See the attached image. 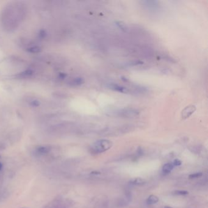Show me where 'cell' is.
Listing matches in <instances>:
<instances>
[{
    "label": "cell",
    "mask_w": 208,
    "mask_h": 208,
    "mask_svg": "<svg viewBox=\"0 0 208 208\" xmlns=\"http://www.w3.org/2000/svg\"><path fill=\"white\" fill-rule=\"evenodd\" d=\"M24 12V8L21 4H14V6H8L4 14L2 20L5 28L12 29L18 25L19 20L22 19Z\"/></svg>",
    "instance_id": "cell-1"
},
{
    "label": "cell",
    "mask_w": 208,
    "mask_h": 208,
    "mask_svg": "<svg viewBox=\"0 0 208 208\" xmlns=\"http://www.w3.org/2000/svg\"><path fill=\"white\" fill-rule=\"evenodd\" d=\"M112 146V142L106 139H102L98 140L90 147V151L92 153L94 154H99L103 153L109 149H110Z\"/></svg>",
    "instance_id": "cell-2"
},
{
    "label": "cell",
    "mask_w": 208,
    "mask_h": 208,
    "mask_svg": "<svg viewBox=\"0 0 208 208\" xmlns=\"http://www.w3.org/2000/svg\"><path fill=\"white\" fill-rule=\"evenodd\" d=\"M115 114L119 117L130 118L138 116L139 114V112L137 109L133 108H124L116 111Z\"/></svg>",
    "instance_id": "cell-3"
},
{
    "label": "cell",
    "mask_w": 208,
    "mask_h": 208,
    "mask_svg": "<svg viewBox=\"0 0 208 208\" xmlns=\"http://www.w3.org/2000/svg\"><path fill=\"white\" fill-rule=\"evenodd\" d=\"M195 111L196 107L194 105H189L182 110L181 113V117L183 119H186L189 118L192 114H193Z\"/></svg>",
    "instance_id": "cell-4"
},
{
    "label": "cell",
    "mask_w": 208,
    "mask_h": 208,
    "mask_svg": "<svg viewBox=\"0 0 208 208\" xmlns=\"http://www.w3.org/2000/svg\"><path fill=\"white\" fill-rule=\"evenodd\" d=\"M108 87L109 89H111L112 90L116 91V92H121V93H123V94H127L129 92V90L125 87L119 85L118 84H110L108 85Z\"/></svg>",
    "instance_id": "cell-5"
},
{
    "label": "cell",
    "mask_w": 208,
    "mask_h": 208,
    "mask_svg": "<svg viewBox=\"0 0 208 208\" xmlns=\"http://www.w3.org/2000/svg\"><path fill=\"white\" fill-rule=\"evenodd\" d=\"M159 201V198L156 195H150L147 200V203L149 205H153Z\"/></svg>",
    "instance_id": "cell-6"
},
{
    "label": "cell",
    "mask_w": 208,
    "mask_h": 208,
    "mask_svg": "<svg viewBox=\"0 0 208 208\" xmlns=\"http://www.w3.org/2000/svg\"><path fill=\"white\" fill-rule=\"evenodd\" d=\"M84 83V80L83 78H76L73 79L70 82V84H71V85H75V86H77V85H80Z\"/></svg>",
    "instance_id": "cell-7"
},
{
    "label": "cell",
    "mask_w": 208,
    "mask_h": 208,
    "mask_svg": "<svg viewBox=\"0 0 208 208\" xmlns=\"http://www.w3.org/2000/svg\"><path fill=\"white\" fill-rule=\"evenodd\" d=\"M173 164L171 163H167L166 164H165L163 167H162V171L164 173H170V172L173 170Z\"/></svg>",
    "instance_id": "cell-8"
},
{
    "label": "cell",
    "mask_w": 208,
    "mask_h": 208,
    "mask_svg": "<svg viewBox=\"0 0 208 208\" xmlns=\"http://www.w3.org/2000/svg\"><path fill=\"white\" fill-rule=\"evenodd\" d=\"M50 151V148L48 147H41L37 149V152L41 154H46Z\"/></svg>",
    "instance_id": "cell-9"
},
{
    "label": "cell",
    "mask_w": 208,
    "mask_h": 208,
    "mask_svg": "<svg viewBox=\"0 0 208 208\" xmlns=\"http://www.w3.org/2000/svg\"><path fill=\"white\" fill-rule=\"evenodd\" d=\"M131 184L134 185H137V186H142L145 184V181L142 180V178H136L133 180L131 181Z\"/></svg>",
    "instance_id": "cell-10"
},
{
    "label": "cell",
    "mask_w": 208,
    "mask_h": 208,
    "mask_svg": "<svg viewBox=\"0 0 208 208\" xmlns=\"http://www.w3.org/2000/svg\"><path fill=\"white\" fill-rule=\"evenodd\" d=\"M28 51L31 52V53H39L41 51V48L39 46H31L29 48H28Z\"/></svg>",
    "instance_id": "cell-11"
},
{
    "label": "cell",
    "mask_w": 208,
    "mask_h": 208,
    "mask_svg": "<svg viewBox=\"0 0 208 208\" xmlns=\"http://www.w3.org/2000/svg\"><path fill=\"white\" fill-rule=\"evenodd\" d=\"M116 24L118 26V27L120 28L121 30H122L123 31H126L127 28H126L124 23H123L122 22H117Z\"/></svg>",
    "instance_id": "cell-12"
},
{
    "label": "cell",
    "mask_w": 208,
    "mask_h": 208,
    "mask_svg": "<svg viewBox=\"0 0 208 208\" xmlns=\"http://www.w3.org/2000/svg\"><path fill=\"white\" fill-rule=\"evenodd\" d=\"M202 176V173L199 172V173H195L193 174H191V175H189V178L191 179H193V178H199L201 177Z\"/></svg>",
    "instance_id": "cell-13"
},
{
    "label": "cell",
    "mask_w": 208,
    "mask_h": 208,
    "mask_svg": "<svg viewBox=\"0 0 208 208\" xmlns=\"http://www.w3.org/2000/svg\"><path fill=\"white\" fill-rule=\"evenodd\" d=\"M30 104L32 105V106H38L39 104H40V103H39V102L37 101V100H36V99H33L32 101H31V102H30Z\"/></svg>",
    "instance_id": "cell-14"
},
{
    "label": "cell",
    "mask_w": 208,
    "mask_h": 208,
    "mask_svg": "<svg viewBox=\"0 0 208 208\" xmlns=\"http://www.w3.org/2000/svg\"><path fill=\"white\" fill-rule=\"evenodd\" d=\"M175 194L181 195H184L188 194V192L187 191H176L175 192Z\"/></svg>",
    "instance_id": "cell-15"
},
{
    "label": "cell",
    "mask_w": 208,
    "mask_h": 208,
    "mask_svg": "<svg viewBox=\"0 0 208 208\" xmlns=\"http://www.w3.org/2000/svg\"><path fill=\"white\" fill-rule=\"evenodd\" d=\"M181 164V161L179 159H175L173 163V166H180Z\"/></svg>",
    "instance_id": "cell-16"
},
{
    "label": "cell",
    "mask_w": 208,
    "mask_h": 208,
    "mask_svg": "<svg viewBox=\"0 0 208 208\" xmlns=\"http://www.w3.org/2000/svg\"><path fill=\"white\" fill-rule=\"evenodd\" d=\"M2 164L0 162V170L2 169Z\"/></svg>",
    "instance_id": "cell-17"
},
{
    "label": "cell",
    "mask_w": 208,
    "mask_h": 208,
    "mask_svg": "<svg viewBox=\"0 0 208 208\" xmlns=\"http://www.w3.org/2000/svg\"><path fill=\"white\" fill-rule=\"evenodd\" d=\"M164 208H171V207H168V206H167V207H165Z\"/></svg>",
    "instance_id": "cell-18"
}]
</instances>
